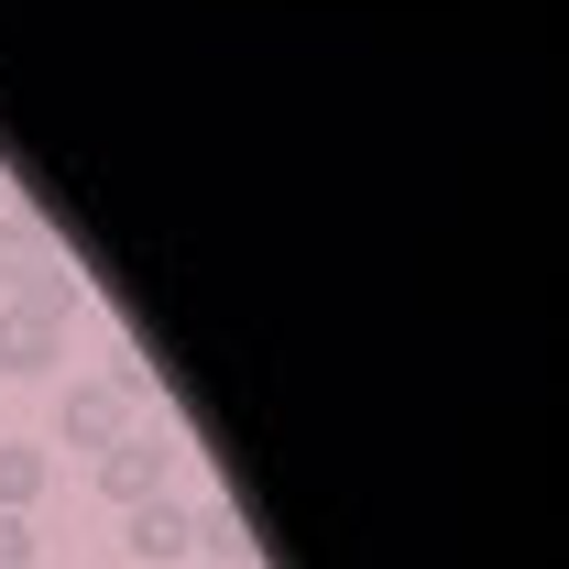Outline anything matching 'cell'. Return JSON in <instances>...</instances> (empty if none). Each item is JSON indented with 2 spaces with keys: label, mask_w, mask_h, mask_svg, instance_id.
<instances>
[{
  "label": "cell",
  "mask_w": 569,
  "mask_h": 569,
  "mask_svg": "<svg viewBox=\"0 0 569 569\" xmlns=\"http://www.w3.org/2000/svg\"><path fill=\"white\" fill-rule=\"evenodd\" d=\"M88 471H99V493H110L121 515H132V503L176 493V438H164V427H132V438H121V449H99Z\"/></svg>",
  "instance_id": "1"
},
{
  "label": "cell",
  "mask_w": 569,
  "mask_h": 569,
  "mask_svg": "<svg viewBox=\"0 0 569 569\" xmlns=\"http://www.w3.org/2000/svg\"><path fill=\"white\" fill-rule=\"evenodd\" d=\"M56 438L88 449V460H99V449H121V438H132V395H121L110 372H77L67 395H56Z\"/></svg>",
  "instance_id": "2"
},
{
  "label": "cell",
  "mask_w": 569,
  "mask_h": 569,
  "mask_svg": "<svg viewBox=\"0 0 569 569\" xmlns=\"http://www.w3.org/2000/svg\"><path fill=\"white\" fill-rule=\"evenodd\" d=\"M198 526H209V515H198L187 493H153V503H132V515H121V548H132V559H153V569H187V559H198Z\"/></svg>",
  "instance_id": "3"
},
{
  "label": "cell",
  "mask_w": 569,
  "mask_h": 569,
  "mask_svg": "<svg viewBox=\"0 0 569 569\" xmlns=\"http://www.w3.org/2000/svg\"><path fill=\"white\" fill-rule=\"evenodd\" d=\"M56 361H67V329H56L44 307L0 296V372H56Z\"/></svg>",
  "instance_id": "4"
},
{
  "label": "cell",
  "mask_w": 569,
  "mask_h": 569,
  "mask_svg": "<svg viewBox=\"0 0 569 569\" xmlns=\"http://www.w3.org/2000/svg\"><path fill=\"white\" fill-rule=\"evenodd\" d=\"M44 482H56V460H44L33 438H0V515H33Z\"/></svg>",
  "instance_id": "5"
},
{
  "label": "cell",
  "mask_w": 569,
  "mask_h": 569,
  "mask_svg": "<svg viewBox=\"0 0 569 569\" xmlns=\"http://www.w3.org/2000/svg\"><path fill=\"white\" fill-rule=\"evenodd\" d=\"M56 252H44V219H22V209H0V296H22V284L44 274Z\"/></svg>",
  "instance_id": "6"
},
{
  "label": "cell",
  "mask_w": 569,
  "mask_h": 569,
  "mask_svg": "<svg viewBox=\"0 0 569 569\" xmlns=\"http://www.w3.org/2000/svg\"><path fill=\"white\" fill-rule=\"evenodd\" d=\"M22 307H44V318H56V329H77V307H88V284H77L67 263H44V274L22 284Z\"/></svg>",
  "instance_id": "7"
},
{
  "label": "cell",
  "mask_w": 569,
  "mask_h": 569,
  "mask_svg": "<svg viewBox=\"0 0 569 569\" xmlns=\"http://www.w3.org/2000/svg\"><path fill=\"white\" fill-rule=\"evenodd\" d=\"M0 569H33V515H0Z\"/></svg>",
  "instance_id": "8"
}]
</instances>
